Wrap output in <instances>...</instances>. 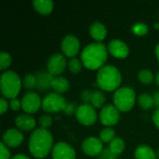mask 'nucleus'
Listing matches in <instances>:
<instances>
[{"label":"nucleus","mask_w":159,"mask_h":159,"mask_svg":"<svg viewBox=\"0 0 159 159\" xmlns=\"http://www.w3.org/2000/svg\"><path fill=\"white\" fill-rule=\"evenodd\" d=\"M53 144V137L51 133L45 129H35L29 140V151L36 158H44L47 157Z\"/></svg>","instance_id":"nucleus-1"},{"label":"nucleus","mask_w":159,"mask_h":159,"mask_svg":"<svg viewBox=\"0 0 159 159\" xmlns=\"http://www.w3.org/2000/svg\"><path fill=\"white\" fill-rule=\"evenodd\" d=\"M82 62L89 70L101 69L107 60V50L103 44L95 42L88 45L81 53Z\"/></svg>","instance_id":"nucleus-2"},{"label":"nucleus","mask_w":159,"mask_h":159,"mask_svg":"<svg viewBox=\"0 0 159 159\" xmlns=\"http://www.w3.org/2000/svg\"><path fill=\"white\" fill-rule=\"evenodd\" d=\"M122 81L121 74L113 65L102 66L97 75V85L103 90H117Z\"/></svg>","instance_id":"nucleus-3"},{"label":"nucleus","mask_w":159,"mask_h":159,"mask_svg":"<svg viewBox=\"0 0 159 159\" xmlns=\"http://www.w3.org/2000/svg\"><path fill=\"white\" fill-rule=\"evenodd\" d=\"M1 93L4 97L8 99H16L21 88V81L20 76L12 72L7 71L1 75L0 79Z\"/></svg>","instance_id":"nucleus-4"},{"label":"nucleus","mask_w":159,"mask_h":159,"mask_svg":"<svg viewBox=\"0 0 159 159\" xmlns=\"http://www.w3.org/2000/svg\"><path fill=\"white\" fill-rule=\"evenodd\" d=\"M115 106L121 112H129L135 102V91L129 87L118 89L114 95Z\"/></svg>","instance_id":"nucleus-5"},{"label":"nucleus","mask_w":159,"mask_h":159,"mask_svg":"<svg viewBox=\"0 0 159 159\" xmlns=\"http://www.w3.org/2000/svg\"><path fill=\"white\" fill-rule=\"evenodd\" d=\"M65 99L59 93H48L42 101V109L47 113H57L64 109Z\"/></svg>","instance_id":"nucleus-6"},{"label":"nucleus","mask_w":159,"mask_h":159,"mask_svg":"<svg viewBox=\"0 0 159 159\" xmlns=\"http://www.w3.org/2000/svg\"><path fill=\"white\" fill-rule=\"evenodd\" d=\"M75 116H76L77 120L81 124L86 125V126L93 125L97 119L94 107L89 104H82L79 107H77Z\"/></svg>","instance_id":"nucleus-7"},{"label":"nucleus","mask_w":159,"mask_h":159,"mask_svg":"<svg viewBox=\"0 0 159 159\" xmlns=\"http://www.w3.org/2000/svg\"><path fill=\"white\" fill-rule=\"evenodd\" d=\"M40 106H42V102L38 94L35 92L30 91L21 99V108L27 114H34L37 112Z\"/></svg>","instance_id":"nucleus-8"},{"label":"nucleus","mask_w":159,"mask_h":159,"mask_svg":"<svg viewBox=\"0 0 159 159\" xmlns=\"http://www.w3.org/2000/svg\"><path fill=\"white\" fill-rule=\"evenodd\" d=\"M120 115L119 110L112 104H108L104 106L100 113L101 122L104 126H114L119 120Z\"/></svg>","instance_id":"nucleus-9"},{"label":"nucleus","mask_w":159,"mask_h":159,"mask_svg":"<svg viewBox=\"0 0 159 159\" xmlns=\"http://www.w3.org/2000/svg\"><path fill=\"white\" fill-rule=\"evenodd\" d=\"M66 67V60L62 54L56 53L53 54L48 61L47 69L48 72L50 73L52 75H61Z\"/></svg>","instance_id":"nucleus-10"},{"label":"nucleus","mask_w":159,"mask_h":159,"mask_svg":"<svg viewBox=\"0 0 159 159\" xmlns=\"http://www.w3.org/2000/svg\"><path fill=\"white\" fill-rule=\"evenodd\" d=\"M82 149L84 153L90 157L99 156L103 151L102 142L95 137L87 138L82 143Z\"/></svg>","instance_id":"nucleus-11"},{"label":"nucleus","mask_w":159,"mask_h":159,"mask_svg":"<svg viewBox=\"0 0 159 159\" xmlns=\"http://www.w3.org/2000/svg\"><path fill=\"white\" fill-rule=\"evenodd\" d=\"M53 159H75L74 148L66 143L60 142L52 149Z\"/></svg>","instance_id":"nucleus-12"},{"label":"nucleus","mask_w":159,"mask_h":159,"mask_svg":"<svg viewBox=\"0 0 159 159\" xmlns=\"http://www.w3.org/2000/svg\"><path fill=\"white\" fill-rule=\"evenodd\" d=\"M80 48V43L76 36L73 34L66 35L61 42V49L64 55L68 57H75Z\"/></svg>","instance_id":"nucleus-13"},{"label":"nucleus","mask_w":159,"mask_h":159,"mask_svg":"<svg viewBox=\"0 0 159 159\" xmlns=\"http://www.w3.org/2000/svg\"><path fill=\"white\" fill-rule=\"evenodd\" d=\"M23 141V135L20 131L15 129H10L4 133L3 143L8 147H17Z\"/></svg>","instance_id":"nucleus-14"},{"label":"nucleus","mask_w":159,"mask_h":159,"mask_svg":"<svg viewBox=\"0 0 159 159\" xmlns=\"http://www.w3.org/2000/svg\"><path fill=\"white\" fill-rule=\"evenodd\" d=\"M109 52L116 58H126L129 54L128 46L121 40H112L108 45Z\"/></svg>","instance_id":"nucleus-15"},{"label":"nucleus","mask_w":159,"mask_h":159,"mask_svg":"<svg viewBox=\"0 0 159 159\" xmlns=\"http://www.w3.org/2000/svg\"><path fill=\"white\" fill-rule=\"evenodd\" d=\"M36 76V88L40 91H47L51 88L54 76L46 71H40L35 74Z\"/></svg>","instance_id":"nucleus-16"},{"label":"nucleus","mask_w":159,"mask_h":159,"mask_svg":"<svg viewBox=\"0 0 159 159\" xmlns=\"http://www.w3.org/2000/svg\"><path fill=\"white\" fill-rule=\"evenodd\" d=\"M16 126L25 131H29L34 129L35 127V120L29 115H20L15 119Z\"/></svg>","instance_id":"nucleus-17"},{"label":"nucleus","mask_w":159,"mask_h":159,"mask_svg":"<svg viewBox=\"0 0 159 159\" xmlns=\"http://www.w3.org/2000/svg\"><path fill=\"white\" fill-rule=\"evenodd\" d=\"M89 33H90V35L97 42H100L105 38L106 34H107V30H106V27L102 22L95 21L90 25Z\"/></svg>","instance_id":"nucleus-18"},{"label":"nucleus","mask_w":159,"mask_h":159,"mask_svg":"<svg viewBox=\"0 0 159 159\" xmlns=\"http://www.w3.org/2000/svg\"><path fill=\"white\" fill-rule=\"evenodd\" d=\"M33 4L35 10L44 15L49 14L53 9V2L50 0H34Z\"/></svg>","instance_id":"nucleus-19"},{"label":"nucleus","mask_w":159,"mask_h":159,"mask_svg":"<svg viewBox=\"0 0 159 159\" xmlns=\"http://www.w3.org/2000/svg\"><path fill=\"white\" fill-rule=\"evenodd\" d=\"M51 88L59 94L66 92L69 89V81L63 76H56L52 81Z\"/></svg>","instance_id":"nucleus-20"},{"label":"nucleus","mask_w":159,"mask_h":159,"mask_svg":"<svg viewBox=\"0 0 159 159\" xmlns=\"http://www.w3.org/2000/svg\"><path fill=\"white\" fill-rule=\"evenodd\" d=\"M156 153L147 145H140L135 151L136 159H156Z\"/></svg>","instance_id":"nucleus-21"},{"label":"nucleus","mask_w":159,"mask_h":159,"mask_svg":"<svg viewBox=\"0 0 159 159\" xmlns=\"http://www.w3.org/2000/svg\"><path fill=\"white\" fill-rule=\"evenodd\" d=\"M109 149L116 156H118L119 154H121L124 149H125V143L124 141L119 138V137H116L109 144Z\"/></svg>","instance_id":"nucleus-22"},{"label":"nucleus","mask_w":159,"mask_h":159,"mask_svg":"<svg viewBox=\"0 0 159 159\" xmlns=\"http://www.w3.org/2000/svg\"><path fill=\"white\" fill-rule=\"evenodd\" d=\"M138 102H139V104L140 106L144 109V110H148V109H151L153 106H155V102H154V98L153 96L149 95V94H141L139 96V99H138Z\"/></svg>","instance_id":"nucleus-23"},{"label":"nucleus","mask_w":159,"mask_h":159,"mask_svg":"<svg viewBox=\"0 0 159 159\" xmlns=\"http://www.w3.org/2000/svg\"><path fill=\"white\" fill-rule=\"evenodd\" d=\"M105 102V96L102 90H95L93 91L92 99H91V105L96 108H100Z\"/></svg>","instance_id":"nucleus-24"},{"label":"nucleus","mask_w":159,"mask_h":159,"mask_svg":"<svg viewBox=\"0 0 159 159\" xmlns=\"http://www.w3.org/2000/svg\"><path fill=\"white\" fill-rule=\"evenodd\" d=\"M139 80L145 85H149L154 81V75L151 71L149 70H142L139 72L138 75Z\"/></svg>","instance_id":"nucleus-25"},{"label":"nucleus","mask_w":159,"mask_h":159,"mask_svg":"<svg viewBox=\"0 0 159 159\" xmlns=\"http://www.w3.org/2000/svg\"><path fill=\"white\" fill-rule=\"evenodd\" d=\"M100 138L102 143H111L115 139V131L110 128L103 129L100 133Z\"/></svg>","instance_id":"nucleus-26"},{"label":"nucleus","mask_w":159,"mask_h":159,"mask_svg":"<svg viewBox=\"0 0 159 159\" xmlns=\"http://www.w3.org/2000/svg\"><path fill=\"white\" fill-rule=\"evenodd\" d=\"M23 85L26 89H33L36 88V76L33 74L25 75L23 78Z\"/></svg>","instance_id":"nucleus-27"},{"label":"nucleus","mask_w":159,"mask_h":159,"mask_svg":"<svg viewBox=\"0 0 159 159\" xmlns=\"http://www.w3.org/2000/svg\"><path fill=\"white\" fill-rule=\"evenodd\" d=\"M11 63V57L8 53L3 51L0 54V70L7 69Z\"/></svg>","instance_id":"nucleus-28"},{"label":"nucleus","mask_w":159,"mask_h":159,"mask_svg":"<svg viewBox=\"0 0 159 159\" xmlns=\"http://www.w3.org/2000/svg\"><path fill=\"white\" fill-rule=\"evenodd\" d=\"M68 68L72 73L77 74V73H79L81 71V68H82L81 61L76 58H73V59L70 60V61L68 63Z\"/></svg>","instance_id":"nucleus-29"},{"label":"nucleus","mask_w":159,"mask_h":159,"mask_svg":"<svg viewBox=\"0 0 159 159\" xmlns=\"http://www.w3.org/2000/svg\"><path fill=\"white\" fill-rule=\"evenodd\" d=\"M132 32L137 35H144L148 32V27L143 22H138L132 26Z\"/></svg>","instance_id":"nucleus-30"},{"label":"nucleus","mask_w":159,"mask_h":159,"mask_svg":"<svg viewBox=\"0 0 159 159\" xmlns=\"http://www.w3.org/2000/svg\"><path fill=\"white\" fill-rule=\"evenodd\" d=\"M39 124L41 126V129H47L48 128H49L52 124V118L50 116L48 115H44L40 117L39 119Z\"/></svg>","instance_id":"nucleus-31"},{"label":"nucleus","mask_w":159,"mask_h":159,"mask_svg":"<svg viewBox=\"0 0 159 159\" xmlns=\"http://www.w3.org/2000/svg\"><path fill=\"white\" fill-rule=\"evenodd\" d=\"M99 159H117V156L115 155L109 148H104Z\"/></svg>","instance_id":"nucleus-32"},{"label":"nucleus","mask_w":159,"mask_h":159,"mask_svg":"<svg viewBox=\"0 0 159 159\" xmlns=\"http://www.w3.org/2000/svg\"><path fill=\"white\" fill-rule=\"evenodd\" d=\"M77 108H76V103L75 102H67L64 109H63V112L65 115H68V116H71L73 115L75 112H76Z\"/></svg>","instance_id":"nucleus-33"},{"label":"nucleus","mask_w":159,"mask_h":159,"mask_svg":"<svg viewBox=\"0 0 159 159\" xmlns=\"http://www.w3.org/2000/svg\"><path fill=\"white\" fill-rule=\"evenodd\" d=\"M92 95H93V91H91L90 89H85L82 93H81V99L82 101L85 102V104H88L89 102H91L92 99Z\"/></svg>","instance_id":"nucleus-34"},{"label":"nucleus","mask_w":159,"mask_h":159,"mask_svg":"<svg viewBox=\"0 0 159 159\" xmlns=\"http://www.w3.org/2000/svg\"><path fill=\"white\" fill-rule=\"evenodd\" d=\"M0 148H1V157H0V159L10 158V153H9L8 149L7 148V146L5 145L4 143H0Z\"/></svg>","instance_id":"nucleus-35"},{"label":"nucleus","mask_w":159,"mask_h":159,"mask_svg":"<svg viewBox=\"0 0 159 159\" xmlns=\"http://www.w3.org/2000/svg\"><path fill=\"white\" fill-rule=\"evenodd\" d=\"M9 106L13 111H19L21 108V102L18 99H12L9 102Z\"/></svg>","instance_id":"nucleus-36"},{"label":"nucleus","mask_w":159,"mask_h":159,"mask_svg":"<svg viewBox=\"0 0 159 159\" xmlns=\"http://www.w3.org/2000/svg\"><path fill=\"white\" fill-rule=\"evenodd\" d=\"M0 106H1V115H3L7 110V102L4 98L0 99Z\"/></svg>","instance_id":"nucleus-37"},{"label":"nucleus","mask_w":159,"mask_h":159,"mask_svg":"<svg viewBox=\"0 0 159 159\" xmlns=\"http://www.w3.org/2000/svg\"><path fill=\"white\" fill-rule=\"evenodd\" d=\"M153 120H154L155 124L157 125V127L159 129V108H157L155 111V113L153 115Z\"/></svg>","instance_id":"nucleus-38"},{"label":"nucleus","mask_w":159,"mask_h":159,"mask_svg":"<svg viewBox=\"0 0 159 159\" xmlns=\"http://www.w3.org/2000/svg\"><path fill=\"white\" fill-rule=\"evenodd\" d=\"M153 98H154L155 106H157V108H159V91H157V92L154 93Z\"/></svg>","instance_id":"nucleus-39"},{"label":"nucleus","mask_w":159,"mask_h":159,"mask_svg":"<svg viewBox=\"0 0 159 159\" xmlns=\"http://www.w3.org/2000/svg\"><path fill=\"white\" fill-rule=\"evenodd\" d=\"M11 159H30L28 157L24 156V155H16L14 157H12Z\"/></svg>","instance_id":"nucleus-40"},{"label":"nucleus","mask_w":159,"mask_h":159,"mask_svg":"<svg viewBox=\"0 0 159 159\" xmlns=\"http://www.w3.org/2000/svg\"><path fill=\"white\" fill-rule=\"evenodd\" d=\"M156 55H157V60H158L159 61V44L158 45H157V48H156Z\"/></svg>","instance_id":"nucleus-41"},{"label":"nucleus","mask_w":159,"mask_h":159,"mask_svg":"<svg viewBox=\"0 0 159 159\" xmlns=\"http://www.w3.org/2000/svg\"><path fill=\"white\" fill-rule=\"evenodd\" d=\"M156 81H157V84L159 86V72L157 74V77H156Z\"/></svg>","instance_id":"nucleus-42"},{"label":"nucleus","mask_w":159,"mask_h":159,"mask_svg":"<svg viewBox=\"0 0 159 159\" xmlns=\"http://www.w3.org/2000/svg\"><path fill=\"white\" fill-rule=\"evenodd\" d=\"M158 157H159V151H158Z\"/></svg>","instance_id":"nucleus-43"}]
</instances>
